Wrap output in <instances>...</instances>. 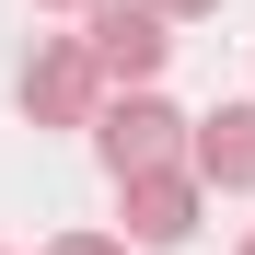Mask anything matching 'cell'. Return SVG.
I'll use <instances>...</instances> for the list:
<instances>
[{
	"label": "cell",
	"instance_id": "obj_5",
	"mask_svg": "<svg viewBox=\"0 0 255 255\" xmlns=\"http://www.w3.org/2000/svg\"><path fill=\"white\" fill-rule=\"evenodd\" d=\"M186 174H197V186H255V105L186 116Z\"/></svg>",
	"mask_w": 255,
	"mask_h": 255
},
{
	"label": "cell",
	"instance_id": "obj_1",
	"mask_svg": "<svg viewBox=\"0 0 255 255\" xmlns=\"http://www.w3.org/2000/svg\"><path fill=\"white\" fill-rule=\"evenodd\" d=\"M81 58H93V81H105V93H139V81H162V58H174V23H162L151 0H93Z\"/></svg>",
	"mask_w": 255,
	"mask_h": 255
},
{
	"label": "cell",
	"instance_id": "obj_3",
	"mask_svg": "<svg viewBox=\"0 0 255 255\" xmlns=\"http://www.w3.org/2000/svg\"><path fill=\"white\" fill-rule=\"evenodd\" d=\"M116 209H128V232H116V244H151V255H174V244L197 232L209 186L186 174V162H139V174H116Z\"/></svg>",
	"mask_w": 255,
	"mask_h": 255
},
{
	"label": "cell",
	"instance_id": "obj_2",
	"mask_svg": "<svg viewBox=\"0 0 255 255\" xmlns=\"http://www.w3.org/2000/svg\"><path fill=\"white\" fill-rule=\"evenodd\" d=\"M81 128H93V151H105V174H139V162H186V116L162 105L151 81H139V93H105V105L81 116Z\"/></svg>",
	"mask_w": 255,
	"mask_h": 255
},
{
	"label": "cell",
	"instance_id": "obj_8",
	"mask_svg": "<svg viewBox=\"0 0 255 255\" xmlns=\"http://www.w3.org/2000/svg\"><path fill=\"white\" fill-rule=\"evenodd\" d=\"M35 12H93V0H35Z\"/></svg>",
	"mask_w": 255,
	"mask_h": 255
},
{
	"label": "cell",
	"instance_id": "obj_4",
	"mask_svg": "<svg viewBox=\"0 0 255 255\" xmlns=\"http://www.w3.org/2000/svg\"><path fill=\"white\" fill-rule=\"evenodd\" d=\"M105 105V81H93V58H81V35H35V58H23V116L35 128H81Z\"/></svg>",
	"mask_w": 255,
	"mask_h": 255
},
{
	"label": "cell",
	"instance_id": "obj_7",
	"mask_svg": "<svg viewBox=\"0 0 255 255\" xmlns=\"http://www.w3.org/2000/svg\"><path fill=\"white\" fill-rule=\"evenodd\" d=\"M151 12H162V23H197V12H221V0H151Z\"/></svg>",
	"mask_w": 255,
	"mask_h": 255
},
{
	"label": "cell",
	"instance_id": "obj_6",
	"mask_svg": "<svg viewBox=\"0 0 255 255\" xmlns=\"http://www.w3.org/2000/svg\"><path fill=\"white\" fill-rule=\"evenodd\" d=\"M47 255H128V244H116V232H58Z\"/></svg>",
	"mask_w": 255,
	"mask_h": 255
},
{
	"label": "cell",
	"instance_id": "obj_9",
	"mask_svg": "<svg viewBox=\"0 0 255 255\" xmlns=\"http://www.w3.org/2000/svg\"><path fill=\"white\" fill-rule=\"evenodd\" d=\"M244 255H255V232H244Z\"/></svg>",
	"mask_w": 255,
	"mask_h": 255
}]
</instances>
